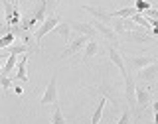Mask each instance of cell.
Here are the masks:
<instances>
[{"label":"cell","instance_id":"cell-27","mask_svg":"<svg viewBox=\"0 0 158 124\" xmlns=\"http://www.w3.org/2000/svg\"><path fill=\"white\" fill-rule=\"evenodd\" d=\"M14 93H16V95H22L24 89H22V87H18V85H14Z\"/></svg>","mask_w":158,"mask_h":124},{"label":"cell","instance_id":"cell-6","mask_svg":"<svg viewBox=\"0 0 158 124\" xmlns=\"http://www.w3.org/2000/svg\"><path fill=\"white\" fill-rule=\"evenodd\" d=\"M109 59H111V61L115 63V67L121 71L123 79H127L128 77V71H127V65H125V59H123V55L118 53L117 46H113V43H109Z\"/></svg>","mask_w":158,"mask_h":124},{"label":"cell","instance_id":"cell-11","mask_svg":"<svg viewBox=\"0 0 158 124\" xmlns=\"http://www.w3.org/2000/svg\"><path fill=\"white\" fill-rule=\"evenodd\" d=\"M83 10H87L89 14H91L95 20H99V22H105V24H111L113 22V16L111 12H105L103 8H95V6H83Z\"/></svg>","mask_w":158,"mask_h":124},{"label":"cell","instance_id":"cell-19","mask_svg":"<svg viewBox=\"0 0 158 124\" xmlns=\"http://www.w3.org/2000/svg\"><path fill=\"white\" fill-rule=\"evenodd\" d=\"M97 51H99V43H97V39H91V42L87 43V47L83 49V61H87V59H91L93 55H97Z\"/></svg>","mask_w":158,"mask_h":124},{"label":"cell","instance_id":"cell-3","mask_svg":"<svg viewBox=\"0 0 158 124\" xmlns=\"http://www.w3.org/2000/svg\"><path fill=\"white\" fill-rule=\"evenodd\" d=\"M2 2H4V24H6V28L20 26V22H22V14H20L18 6L12 4L10 0H2Z\"/></svg>","mask_w":158,"mask_h":124},{"label":"cell","instance_id":"cell-5","mask_svg":"<svg viewBox=\"0 0 158 124\" xmlns=\"http://www.w3.org/2000/svg\"><path fill=\"white\" fill-rule=\"evenodd\" d=\"M93 26L97 28V32L101 34V36L105 38L109 43H113V46H117V43H118V34L113 30L111 24H105V22H99V20H95V22H93Z\"/></svg>","mask_w":158,"mask_h":124},{"label":"cell","instance_id":"cell-24","mask_svg":"<svg viewBox=\"0 0 158 124\" xmlns=\"http://www.w3.org/2000/svg\"><path fill=\"white\" fill-rule=\"evenodd\" d=\"M135 6H136V10H138L140 14H144V12H148V10H150V4H148L146 0H136Z\"/></svg>","mask_w":158,"mask_h":124},{"label":"cell","instance_id":"cell-12","mask_svg":"<svg viewBox=\"0 0 158 124\" xmlns=\"http://www.w3.org/2000/svg\"><path fill=\"white\" fill-rule=\"evenodd\" d=\"M28 43H24V42H18V43H12V46H8V47H2V55L4 57H8L10 53H16V55H20V53H28Z\"/></svg>","mask_w":158,"mask_h":124},{"label":"cell","instance_id":"cell-10","mask_svg":"<svg viewBox=\"0 0 158 124\" xmlns=\"http://www.w3.org/2000/svg\"><path fill=\"white\" fill-rule=\"evenodd\" d=\"M154 61H156V57H152V55H136V57H128V63H131V67L135 69L136 73L140 71V69L148 67L150 63H154Z\"/></svg>","mask_w":158,"mask_h":124},{"label":"cell","instance_id":"cell-14","mask_svg":"<svg viewBox=\"0 0 158 124\" xmlns=\"http://www.w3.org/2000/svg\"><path fill=\"white\" fill-rule=\"evenodd\" d=\"M34 18L38 20V24H42L44 20L48 18V0H40V2L36 4V8H34Z\"/></svg>","mask_w":158,"mask_h":124},{"label":"cell","instance_id":"cell-7","mask_svg":"<svg viewBox=\"0 0 158 124\" xmlns=\"http://www.w3.org/2000/svg\"><path fill=\"white\" fill-rule=\"evenodd\" d=\"M136 102H138V114H140L142 110H146L148 106H152V95L150 91L144 87H136Z\"/></svg>","mask_w":158,"mask_h":124},{"label":"cell","instance_id":"cell-20","mask_svg":"<svg viewBox=\"0 0 158 124\" xmlns=\"http://www.w3.org/2000/svg\"><path fill=\"white\" fill-rule=\"evenodd\" d=\"M52 124H67L65 120V114H63L61 106L56 102V108H53V114H52Z\"/></svg>","mask_w":158,"mask_h":124},{"label":"cell","instance_id":"cell-16","mask_svg":"<svg viewBox=\"0 0 158 124\" xmlns=\"http://www.w3.org/2000/svg\"><path fill=\"white\" fill-rule=\"evenodd\" d=\"M107 101L109 98L103 95L101 98H99V102H97V108H95V112H93V116H91V124H99L101 122V116H103V110H105V105H107Z\"/></svg>","mask_w":158,"mask_h":124},{"label":"cell","instance_id":"cell-1","mask_svg":"<svg viewBox=\"0 0 158 124\" xmlns=\"http://www.w3.org/2000/svg\"><path fill=\"white\" fill-rule=\"evenodd\" d=\"M59 24H61V18L56 16V14H49V16L42 22V26L36 30V49H38V51L42 49V47H40V46H42V39L46 38L49 32H53V30H56Z\"/></svg>","mask_w":158,"mask_h":124},{"label":"cell","instance_id":"cell-28","mask_svg":"<svg viewBox=\"0 0 158 124\" xmlns=\"http://www.w3.org/2000/svg\"><path fill=\"white\" fill-rule=\"evenodd\" d=\"M138 120H140V114H138V116H135V124H140Z\"/></svg>","mask_w":158,"mask_h":124},{"label":"cell","instance_id":"cell-9","mask_svg":"<svg viewBox=\"0 0 158 124\" xmlns=\"http://www.w3.org/2000/svg\"><path fill=\"white\" fill-rule=\"evenodd\" d=\"M136 77H138V81H142V83H152V81H156V77H158V61L150 63V65L144 67V69H140Z\"/></svg>","mask_w":158,"mask_h":124},{"label":"cell","instance_id":"cell-2","mask_svg":"<svg viewBox=\"0 0 158 124\" xmlns=\"http://www.w3.org/2000/svg\"><path fill=\"white\" fill-rule=\"evenodd\" d=\"M89 42H91V38H89V36H75V38H71V42H69L67 47L61 51L59 59H67V57L75 55V53H79V51H83V49L87 47Z\"/></svg>","mask_w":158,"mask_h":124},{"label":"cell","instance_id":"cell-17","mask_svg":"<svg viewBox=\"0 0 158 124\" xmlns=\"http://www.w3.org/2000/svg\"><path fill=\"white\" fill-rule=\"evenodd\" d=\"M135 14H138L136 6H125V8L113 10V12H111V16H113V18H132Z\"/></svg>","mask_w":158,"mask_h":124},{"label":"cell","instance_id":"cell-22","mask_svg":"<svg viewBox=\"0 0 158 124\" xmlns=\"http://www.w3.org/2000/svg\"><path fill=\"white\" fill-rule=\"evenodd\" d=\"M111 26H113V30H115L117 34H125V32H127V26H125V18H113Z\"/></svg>","mask_w":158,"mask_h":124},{"label":"cell","instance_id":"cell-18","mask_svg":"<svg viewBox=\"0 0 158 124\" xmlns=\"http://www.w3.org/2000/svg\"><path fill=\"white\" fill-rule=\"evenodd\" d=\"M16 61H18V55L16 53H10V55L6 57V63H4L2 75H10L12 71H16Z\"/></svg>","mask_w":158,"mask_h":124},{"label":"cell","instance_id":"cell-15","mask_svg":"<svg viewBox=\"0 0 158 124\" xmlns=\"http://www.w3.org/2000/svg\"><path fill=\"white\" fill-rule=\"evenodd\" d=\"M71 30H73L71 28V22H61L56 30H53V32H56L59 38H63L65 42H71Z\"/></svg>","mask_w":158,"mask_h":124},{"label":"cell","instance_id":"cell-25","mask_svg":"<svg viewBox=\"0 0 158 124\" xmlns=\"http://www.w3.org/2000/svg\"><path fill=\"white\" fill-rule=\"evenodd\" d=\"M0 83H2V91H10V89H14V85H12V79H10L8 75H2Z\"/></svg>","mask_w":158,"mask_h":124},{"label":"cell","instance_id":"cell-26","mask_svg":"<svg viewBox=\"0 0 158 124\" xmlns=\"http://www.w3.org/2000/svg\"><path fill=\"white\" fill-rule=\"evenodd\" d=\"M152 110H154V124H158V98L152 102Z\"/></svg>","mask_w":158,"mask_h":124},{"label":"cell","instance_id":"cell-21","mask_svg":"<svg viewBox=\"0 0 158 124\" xmlns=\"http://www.w3.org/2000/svg\"><path fill=\"white\" fill-rule=\"evenodd\" d=\"M132 116H136V114H135V110H132L131 106L123 108V112H121V116H118V122L117 124H131Z\"/></svg>","mask_w":158,"mask_h":124},{"label":"cell","instance_id":"cell-29","mask_svg":"<svg viewBox=\"0 0 158 124\" xmlns=\"http://www.w3.org/2000/svg\"><path fill=\"white\" fill-rule=\"evenodd\" d=\"M156 97H158V95H156Z\"/></svg>","mask_w":158,"mask_h":124},{"label":"cell","instance_id":"cell-4","mask_svg":"<svg viewBox=\"0 0 158 124\" xmlns=\"http://www.w3.org/2000/svg\"><path fill=\"white\" fill-rule=\"evenodd\" d=\"M40 102H42L44 106L56 105L57 102V75H52V79H49V83L46 87V93H44V97H42Z\"/></svg>","mask_w":158,"mask_h":124},{"label":"cell","instance_id":"cell-23","mask_svg":"<svg viewBox=\"0 0 158 124\" xmlns=\"http://www.w3.org/2000/svg\"><path fill=\"white\" fill-rule=\"evenodd\" d=\"M14 42H16V34H14V30H10V32H6V34L2 36L0 46H2V47H8V46H12Z\"/></svg>","mask_w":158,"mask_h":124},{"label":"cell","instance_id":"cell-8","mask_svg":"<svg viewBox=\"0 0 158 124\" xmlns=\"http://www.w3.org/2000/svg\"><path fill=\"white\" fill-rule=\"evenodd\" d=\"M71 28L73 32H77L79 36H89L91 39L97 38V28L93 26V24H87V22H71Z\"/></svg>","mask_w":158,"mask_h":124},{"label":"cell","instance_id":"cell-13","mask_svg":"<svg viewBox=\"0 0 158 124\" xmlns=\"http://www.w3.org/2000/svg\"><path fill=\"white\" fill-rule=\"evenodd\" d=\"M26 63H28V55L24 53L22 59H20V63L16 65V73H14V79L16 81H24L26 83L28 81V73H26Z\"/></svg>","mask_w":158,"mask_h":124}]
</instances>
